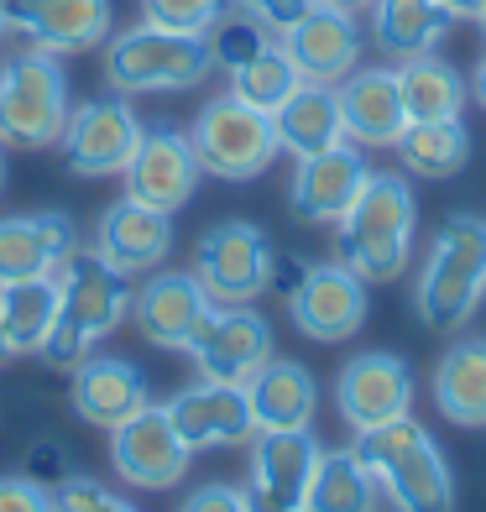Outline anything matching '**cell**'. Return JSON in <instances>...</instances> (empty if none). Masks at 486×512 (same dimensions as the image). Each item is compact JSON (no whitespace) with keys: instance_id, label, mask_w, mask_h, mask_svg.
Masks as SVG:
<instances>
[{"instance_id":"d6986e66","label":"cell","mask_w":486,"mask_h":512,"mask_svg":"<svg viewBox=\"0 0 486 512\" xmlns=\"http://www.w3.org/2000/svg\"><path fill=\"white\" fill-rule=\"evenodd\" d=\"M277 42H283V53L304 74V84H340L345 74L361 68V27L340 6H319L314 0V11L298 16Z\"/></svg>"},{"instance_id":"d4e9b609","label":"cell","mask_w":486,"mask_h":512,"mask_svg":"<svg viewBox=\"0 0 486 512\" xmlns=\"http://www.w3.org/2000/svg\"><path fill=\"white\" fill-rule=\"evenodd\" d=\"M272 131H277V147L293 152V157H314L324 147H340L345 121H340L335 84H298L293 95L272 110Z\"/></svg>"},{"instance_id":"7bdbcfd3","label":"cell","mask_w":486,"mask_h":512,"mask_svg":"<svg viewBox=\"0 0 486 512\" xmlns=\"http://www.w3.org/2000/svg\"><path fill=\"white\" fill-rule=\"evenodd\" d=\"M439 6H445L455 21H476V16L486 11V0H439Z\"/></svg>"},{"instance_id":"8fae6325","label":"cell","mask_w":486,"mask_h":512,"mask_svg":"<svg viewBox=\"0 0 486 512\" xmlns=\"http://www.w3.org/2000/svg\"><path fill=\"white\" fill-rule=\"evenodd\" d=\"M189 356H194V371H199L204 382L246 387V382L272 361V324L251 309V304L210 309L204 330H199L194 345H189Z\"/></svg>"},{"instance_id":"f6af8a7d","label":"cell","mask_w":486,"mask_h":512,"mask_svg":"<svg viewBox=\"0 0 486 512\" xmlns=\"http://www.w3.org/2000/svg\"><path fill=\"white\" fill-rule=\"evenodd\" d=\"M319 6H340V11H372V0H319Z\"/></svg>"},{"instance_id":"cb8c5ba5","label":"cell","mask_w":486,"mask_h":512,"mask_svg":"<svg viewBox=\"0 0 486 512\" xmlns=\"http://www.w3.org/2000/svg\"><path fill=\"white\" fill-rule=\"evenodd\" d=\"M434 408L460 429H486V335H455L434 366Z\"/></svg>"},{"instance_id":"7402d4cb","label":"cell","mask_w":486,"mask_h":512,"mask_svg":"<svg viewBox=\"0 0 486 512\" xmlns=\"http://www.w3.org/2000/svg\"><path fill=\"white\" fill-rule=\"evenodd\" d=\"M335 95H340L345 142H356V147H398V136L408 131L398 68H356V74H345L335 84Z\"/></svg>"},{"instance_id":"5bb4252c","label":"cell","mask_w":486,"mask_h":512,"mask_svg":"<svg viewBox=\"0 0 486 512\" xmlns=\"http://www.w3.org/2000/svg\"><path fill=\"white\" fill-rule=\"evenodd\" d=\"M162 408H168L178 439L194 455H204V450H241V445L257 439V418H251L246 387H225V382H204L199 377L194 387L173 392Z\"/></svg>"},{"instance_id":"d590c367","label":"cell","mask_w":486,"mask_h":512,"mask_svg":"<svg viewBox=\"0 0 486 512\" xmlns=\"http://www.w3.org/2000/svg\"><path fill=\"white\" fill-rule=\"evenodd\" d=\"M53 507L58 512H136L126 497H115L110 486H100L95 476H79V471L53 486Z\"/></svg>"},{"instance_id":"f546056e","label":"cell","mask_w":486,"mask_h":512,"mask_svg":"<svg viewBox=\"0 0 486 512\" xmlns=\"http://www.w3.org/2000/svg\"><path fill=\"white\" fill-rule=\"evenodd\" d=\"M0 319H6L16 356H37L58 324V277L42 272V277H27V283H6L0 288Z\"/></svg>"},{"instance_id":"6da1fadb","label":"cell","mask_w":486,"mask_h":512,"mask_svg":"<svg viewBox=\"0 0 486 512\" xmlns=\"http://www.w3.org/2000/svg\"><path fill=\"white\" fill-rule=\"evenodd\" d=\"M361 465L372 471L377 492L392 512H455V471L439 439L413 413L392 418L382 429L356 434Z\"/></svg>"},{"instance_id":"681fc988","label":"cell","mask_w":486,"mask_h":512,"mask_svg":"<svg viewBox=\"0 0 486 512\" xmlns=\"http://www.w3.org/2000/svg\"><path fill=\"white\" fill-rule=\"evenodd\" d=\"M251 502H257V497H251ZM257 512H283V507H262V502H257Z\"/></svg>"},{"instance_id":"277c9868","label":"cell","mask_w":486,"mask_h":512,"mask_svg":"<svg viewBox=\"0 0 486 512\" xmlns=\"http://www.w3.org/2000/svg\"><path fill=\"white\" fill-rule=\"evenodd\" d=\"M486 298V215L460 209L439 225V236L413 277V309L429 330H466Z\"/></svg>"},{"instance_id":"8d00e7d4","label":"cell","mask_w":486,"mask_h":512,"mask_svg":"<svg viewBox=\"0 0 486 512\" xmlns=\"http://www.w3.org/2000/svg\"><path fill=\"white\" fill-rule=\"evenodd\" d=\"M37 225H42V246H48V262L53 272L68 262L74 251H84V236H79V225L63 215V209H37Z\"/></svg>"},{"instance_id":"44dd1931","label":"cell","mask_w":486,"mask_h":512,"mask_svg":"<svg viewBox=\"0 0 486 512\" xmlns=\"http://www.w3.org/2000/svg\"><path fill=\"white\" fill-rule=\"evenodd\" d=\"M95 256H105V262L115 272L126 277H142V272H157L162 262H168L173 251V215H162V209L142 204V199H115L100 225H95V246H89Z\"/></svg>"},{"instance_id":"f907efd6","label":"cell","mask_w":486,"mask_h":512,"mask_svg":"<svg viewBox=\"0 0 486 512\" xmlns=\"http://www.w3.org/2000/svg\"><path fill=\"white\" fill-rule=\"evenodd\" d=\"M476 27H481V37H486V11H481V16H476Z\"/></svg>"},{"instance_id":"e575fe53","label":"cell","mask_w":486,"mask_h":512,"mask_svg":"<svg viewBox=\"0 0 486 512\" xmlns=\"http://www.w3.org/2000/svg\"><path fill=\"white\" fill-rule=\"evenodd\" d=\"M230 11V0H142V21L183 37H210V27Z\"/></svg>"},{"instance_id":"8992f818","label":"cell","mask_w":486,"mask_h":512,"mask_svg":"<svg viewBox=\"0 0 486 512\" xmlns=\"http://www.w3.org/2000/svg\"><path fill=\"white\" fill-rule=\"evenodd\" d=\"M215 74L210 42L162 32V27H126L105 37V84L115 95H173V89H194Z\"/></svg>"},{"instance_id":"60d3db41","label":"cell","mask_w":486,"mask_h":512,"mask_svg":"<svg viewBox=\"0 0 486 512\" xmlns=\"http://www.w3.org/2000/svg\"><path fill=\"white\" fill-rule=\"evenodd\" d=\"M27 476L42 481L53 492L63 476H74V465H68V450L63 445H32V460H27Z\"/></svg>"},{"instance_id":"83f0119b","label":"cell","mask_w":486,"mask_h":512,"mask_svg":"<svg viewBox=\"0 0 486 512\" xmlns=\"http://www.w3.org/2000/svg\"><path fill=\"white\" fill-rule=\"evenodd\" d=\"M398 89H403L408 121H460V110H466V100H471L466 74L439 53L398 63Z\"/></svg>"},{"instance_id":"f1b7e54d","label":"cell","mask_w":486,"mask_h":512,"mask_svg":"<svg viewBox=\"0 0 486 512\" xmlns=\"http://www.w3.org/2000/svg\"><path fill=\"white\" fill-rule=\"evenodd\" d=\"M304 512H382V492L356 450H324L314 465Z\"/></svg>"},{"instance_id":"9a60e30c","label":"cell","mask_w":486,"mask_h":512,"mask_svg":"<svg viewBox=\"0 0 486 512\" xmlns=\"http://www.w3.org/2000/svg\"><path fill=\"white\" fill-rule=\"evenodd\" d=\"M121 178H126V194L131 199L162 209V215H178V209L194 199L204 168H199V157H194L189 131H178V126H147L142 147H136L131 168Z\"/></svg>"},{"instance_id":"3957f363","label":"cell","mask_w":486,"mask_h":512,"mask_svg":"<svg viewBox=\"0 0 486 512\" xmlns=\"http://www.w3.org/2000/svg\"><path fill=\"white\" fill-rule=\"evenodd\" d=\"M53 277H58V324L37 356L53 371H79L89 361V345L105 340L131 314V277L115 272L89 246L68 256Z\"/></svg>"},{"instance_id":"ee69618b","label":"cell","mask_w":486,"mask_h":512,"mask_svg":"<svg viewBox=\"0 0 486 512\" xmlns=\"http://www.w3.org/2000/svg\"><path fill=\"white\" fill-rule=\"evenodd\" d=\"M471 100L486 110V53H481V63H476V74H471Z\"/></svg>"},{"instance_id":"ac0fdd59","label":"cell","mask_w":486,"mask_h":512,"mask_svg":"<svg viewBox=\"0 0 486 512\" xmlns=\"http://www.w3.org/2000/svg\"><path fill=\"white\" fill-rule=\"evenodd\" d=\"M6 32H21L42 53H84L110 37V0H0Z\"/></svg>"},{"instance_id":"836d02e7","label":"cell","mask_w":486,"mask_h":512,"mask_svg":"<svg viewBox=\"0 0 486 512\" xmlns=\"http://www.w3.org/2000/svg\"><path fill=\"white\" fill-rule=\"evenodd\" d=\"M204 42H210V58H215V68H225V74H236L241 63H251L262 48H272L277 32H267L257 16H246V11L230 6V11L215 21V27H210V37H204Z\"/></svg>"},{"instance_id":"7c38bea8","label":"cell","mask_w":486,"mask_h":512,"mask_svg":"<svg viewBox=\"0 0 486 512\" xmlns=\"http://www.w3.org/2000/svg\"><path fill=\"white\" fill-rule=\"evenodd\" d=\"M335 408L356 434L382 429L392 418L413 413V371L392 351H361L340 366L335 377Z\"/></svg>"},{"instance_id":"5b68a950","label":"cell","mask_w":486,"mask_h":512,"mask_svg":"<svg viewBox=\"0 0 486 512\" xmlns=\"http://www.w3.org/2000/svg\"><path fill=\"white\" fill-rule=\"evenodd\" d=\"M68 74L58 53L21 48L0 63V147L48 152L68 126Z\"/></svg>"},{"instance_id":"4dcf8cb0","label":"cell","mask_w":486,"mask_h":512,"mask_svg":"<svg viewBox=\"0 0 486 512\" xmlns=\"http://www.w3.org/2000/svg\"><path fill=\"white\" fill-rule=\"evenodd\" d=\"M392 152L413 178H455L471 162V131L460 121H408Z\"/></svg>"},{"instance_id":"603a6c76","label":"cell","mask_w":486,"mask_h":512,"mask_svg":"<svg viewBox=\"0 0 486 512\" xmlns=\"http://www.w3.org/2000/svg\"><path fill=\"white\" fill-rule=\"evenodd\" d=\"M68 398H74V413L84 424L95 429H115L126 424L131 413H142L152 403L147 392V377L136 361H121V356H89L79 371H74V387H68Z\"/></svg>"},{"instance_id":"f35d334b","label":"cell","mask_w":486,"mask_h":512,"mask_svg":"<svg viewBox=\"0 0 486 512\" xmlns=\"http://www.w3.org/2000/svg\"><path fill=\"white\" fill-rule=\"evenodd\" d=\"M0 512H58V507L48 486L32 481L27 471H16V476H0Z\"/></svg>"},{"instance_id":"ba28073f","label":"cell","mask_w":486,"mask_h":512,"mask_svg":"<svg viewBox=\"0 0 486 512\" xmlns=\"http://www.w3.org/2000/svg\"><path fill=\"white\" fill-rule=\"evenodd\" d=\"M142 115L131 110L126 95H95L68 110V126L58 136V152H63V168L74 178H121L131 168L136 147H142Z\"/></svg>"},{"instance_id":"b9f144b4","label":"cell","mask_w":486,"mask_h":512,"mask_svg":"<svg viewBox=\"0 0 486 512\" xmlns=\"http://www.w3.org/2000/svg\"><path fill=\"white\" fill-rule=\"evenodd\" d=\"M304 272H309V262H298V256H277L272 251V277H267V288H277V293H293L298 283H304Z\"/></svg>"},{"instance_id":"7dc6e473","label":"cell","mask_w":486,"mask_h":512,"mask_svg":"<svg viewBox=\"0 0 486 512\" xmlns=\"http://www.w3.org/2000/svg\"><path fill=\"white\" fill-rule=\"evenodd\" d=\"M0 194H6V147H0Z\"/></svg>"},{"instance_id":"484cf974","label":"cell","mask_w":486,"mask_h":512,"mask_svg":"<svg viewBox=\"0 0 486 512\" xmlns=\"http://www.w3.org/2000/svg\"><path fill=\"white\" fill-rule=\"evenodd\" d=\"M246 398H251L257 434L262 429H309L314 424V408H319V387L309 377V366L272 356L257 377L246 382Z\"/></svg>"},{"instance_id":"c3c4849f","label":"cell","mask_w":486,"mask_h":512,"mask_svg":"<svg viewBox=\"0 0 486 512\" xmlns=\"http://www.w3.org/2000/svg\"><path fill=\"white\" fill-rule=\"evenodd\" d=\"M0 37H6V6H0Z\"/></svg>"},{"instance_id":"bcb514c9","label":"cell","mask_w":486,"mask_h":512,"mask_svg":"<svg viewBox=\"0 0 486 512\" xmlns=\"http://www.w3.org/2000/svg\"><path fill=\"white\" fill-rule=\"evenodd\" d=\"M16 351H11V335H6V319H0V361H11Z\"/></svg>"},{"instance_id":"d6a6232c","label":"cell","mask_w":486,"mask_h":512,"mask_svg":"<svg viewBox=\"0 0 486 512\" xmlns=\"http://www.w3.org/2000/svg\"><path fill=\"white\" fill-rule=\"evenodd\" d=\"M53 272L37 215H0V288Z\"/></svg>"},{"instance_id":"30bf717a","label":"cell","mask_w":486,"mask_h":512,"mask_svg":"<svg viewBox=\"0 0 486 512\" xmlns=\"http://www.w3.org/2000/svg\"><path fill=\"white\" fill-rule=\"evenodd\" d=\"M189 460L194 450L178 439L162 403H147L142 413H131L126 424L110 429V465L136 492H173L189 476Z\"/></svg>"},{"instance_id":"4316f807","label":"cell","mask_w":486,"mask_h":512,"mask_svg":"<svg viewBox=\"0 0 486 512\" xmlns=\"http://www.w3.org/2000/svg\"><path fill=\"white\" fill-rule=\"evenodd\" d=\"M450 27L455 16L439 0H372V42L392 63L434 53L450 37Z\"/></svg>"},{"instance_id":"52a82bcc","label":"cell","mask_w":486,"mask_h":512,"mask_svg":"<svg viewBox=\"0 0 486 512\" xmlns=\"http://www.w3.org/2000/svg\"><path fill=\"white\" fill-rule=\"evenodd\" d=\"M189 142H194L199 168L225 183L262 178L277 162V152H283L277 147V131H272V115L236 95H215L204 105L189 126Z\"/></svg>"},{"instance_id":"2e32d148","label":"cell","mask_w":486,"mask_h":512,"mask_svg":"<svg viewBox=\"0 0 486 512\" xmlns=\"http://www.w3.org/2000/svg\"><path fill=\"white\" fill-rule=\"evenodd\" d=\"M366 178H372V162L361 157L356 142L324 147L314 157H298L288 204H293V215L304 225H340V215L366 189Z\"/></svg>"},{"instance_id":"4fadbf2b","label":"cell","mask_w":486,"mask_h":512,"mask_svg":"<svg viewBox=\"0 0 486 512\" xmlns=\"http://www.w3.org/2000/svg\"><path fill=\"white\" fill-rule=\"evenodd\" d=\"M366 283L345 262H319L304 272V283L288 293V319L314 345H340L366 324Z\"/></svg>"},{"instance_id":"74e56055","label":"cell","mask_w":486,"mask_h":512,"mask_svg":"<svg viewBox=\"0 0 486 512\" xmlns=\"http://www.w3.org/2000/svg\"><path fill=\"white\" fill-rule=\"evenodd\" d=\"M178 512H257V502H251V486L210 481V486H199L194 497H183Z\"/></svg>"},{"instance_id":"e0dca14e","label":"cell","mask_w":486,"mask_h":512,"mask_svg":"<svg viewBox=\"0 0 486 512\" xmlns=\"http://www.w3.org/2000/svg\"><path fill=\"white\" fill-rule=\"evenodd\" d=\"M210 293L199 288L194 272H152L142 288L131 293V319L157 351H189L194 335L210 319Z\"/></svg>"},{"instance_id":"9c48e42d","label":"cell","mask_w":486,"mask_h":512,"mask_svg":"<svg viewBox=\"0 0 486 512\" xmlns=\"http://www.w3.org/2000/svg\"><path fill=\"white\" fill-rule=\"evenodd\" d=\"M189 272L199 277V288L210 293L215 309L257 304L267 293V277H272V241L251 220H220L199 236Z\"/></svg>"},{"instance_id":"7a4b0ae2","label":"cell","mask_w":486,"mask_h":512,"mask_svg":"<svg viewBox=\"0 0 486 512\" xmlns=\"http://www.w3.org/2000/svg\"><path fill=\"white\" fill-rule=\"evenodd\" d=\"M413 225H419V204L408 178L372 173L335 225V262H345L361 283H398L413 262Z\"/></svg>"},{"instance_id":"ffe728a7","label":"cell","mask_w":486,"mask_h":512,"mask_svg":"<svg viewBox=\"0 0 486 512\" xmlns=\"http://www.w3.org/2000/svg\"><path fill=\"white\" fill-rule=\"evenodd\" d=\"M319 455L324 445L314 439V429H262L251 439V497L262 507L304 512Z\"/></svg>"},{"instance_id":"1f68e13d","label":"cell","mask_w":486,"mask_h":512,"mask_svg":"<svg viewBox=\"0 0 486 512\" xmlns=\"http://www.w3.org/2000/svg\"><path fill=\"white\" fill-rule=\"evenodd\" d=\"M304 84V74L293 68V58L283 53V42H272V48H262L251 63H241L236 74H230V95L246 100V105H257V110H277L293 89Z\"/></svg>"},{"instance_id":"ab89813d","label":"cell","mask_w":486,"mask_h":512,"mask_svg":"<svg viewBox=\"0 0 486 512\" xmlns=\"http://www.w3.org/2000/svg\"><path fill=\"white\" fill-rule=\"evenodd\" d=\"M230 6H236V11H246V16H257L267 32H277V37H283V32L293 27V21H298V16H309V11H314V0H230Z\"/></svg>"}]
</instances>
